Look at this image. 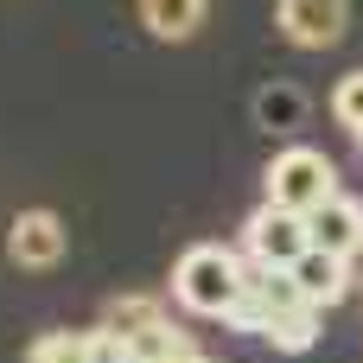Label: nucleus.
Here are the masks:
<instances>
[{"label":"nucleus","mask_w":363,"mask_h":363,"mask_svg":"<svg viewBox=\"0 0 363 363\" xmlns=\"http://www.w3.org/2000/svg\"><path fill=\"white\" fill-rule=\"evenodd\" d=\"M306 236H313V249H325V255H363V204L351 191H338V198H325L313 217H306Z\"/></svg>","instance_id":"obj_8"},{"label":"nucleus","mask_w":363,"mask_h":363,"mask_svg":"<svg viewBox=\"0 0 363 363\" xmlns=\"http://www.w3.org/2000/svg\"><path fill=\"white\" fill-rule=\"evenodd\" d=\"M153 319H166V306H160V300H115V306L102 313V332L134 338V332H140V325H153Z\"/></svg>","instance_id":"obj_12"},{"label":"nucleus","mask_w":363,"mask_h":363,"mask_svg":"<svg viewBox=\"0 0 363 363\" xmlns=\"http://www.w3.org/2000/svg\"><path fill=\"white\" fill-rule=\"evenodd\" d=\"M306 115H313V96H306L300 83H268V89H255V121H262L268 134H294V128H306Z\"/></svg>","instance_id":"obj_9"},{"label":"nucleus","mask_w":363,"mask_h":363,"mask_svg":"<svg viewBox=\"0 0 363 363\" xmlns=\"http://www.w3.org/2000/svg\"><path fill=\"white\" fill-rule=\"evenodd\" d=\"M242 274H249V255H236L223 242H191L172 268V300L198 319H223L242 294Z\"/></svg>","instance_id":"obj_1"},{"label":"nucleus","mask_w":363,"mask_h":363,"mask_svg":"<svg viewBox=\"0 0 363 363\" xmlns=\"http://www.w3.org/2000/svg\"><path fill=\"white\" fill-rule=\"evenodd\" d=\"M6 255H13V268H57L64 262V217L57 211H19L6 223Z\"/></svg>","instance_id":"obj_6"},{"label":"nucleus","mask_w":363,"mask_h":363,"mask_svg":"<svg viewBox=\"0 0 363 363\" xmlns=\"http://www.w3.org/2000/svg\"><path fill=\"white\" fill-rule=\"evenodd\" d=\"M332 115H338V128H351V134L363 140V70L338 77V89H332Z\"/></svg>","instance_id":"obj_14"},{"label":"nucleus","mask_w":363,"mask_h":363,"mask_svg":"<svg viewBox=\"0 0 363 363\" xmlns=\"http://www.w3.org/2000/svg\"><path fill=\"white\" fill-rule=\"evenodd\" d=\"M319 306H287V313H274L268 325H262V345H274V351H287V357H306L313 345H319Z\"/></svg>","instance_id":"obj_11"},{"label":"nucleus","mask_w":363,"mask_h":363,"mask_svg":"<svg viewBox=\"0 0 363 363\" xmlns=\"http://www.w3.org/2000/svg\"><path fill=\"white\" fill-rule=\"evenodd\" d=\"M287 306H306V300H300V287H294V274H281V268H255V262H249L242 294H236V306L223 313V325H230V332H255V338H262V325H268L274 313H287Z\"/></svg>","instance_id":"obj_5"},{"label":"nucleus","mask_w":363,"mask_h":363,"mask_svg":"<svg viewBox=\"0 0 363 363\" xmlns=\"http://www.w3.org/2000/svg\"><path fill=\"white\" fill-rule=\"evenodd\" d=\"M274 26L300 51H332L351 32V0H274Z\"/></svg>","instance_id":"obj_4"},{"label":"nucleus","mask_w":363,"mask_h":363,"mask_svg":"<svg viewBox=\"0 0 363 363\" xmlns=\"http://www.w3.org/2000/svg\"><path fill=\"white\" fill-rule=\"evenodd\" d=\"M313 249V236H306V217H294V211H274V204H262L249 223H242V255L255 262V268H281V274H294V262Z\"/></svg>","instance_id":"obj_3"},{"label":"nucleus","mask_w":363,"mask_h":363,"mask_svg":"<svg viewBox=\"0 0 363 363\" xmlns=\"http://www.w3.org/2000/svg\"><path fill=\"white\" fill-rule=\"evenodd\" d=\"M294 287H300V300L306 306H319V313H332L351 287H357V268H351V255H325V249H306L300 262H294Z\"/></svg>","instance_id":"obj_7"},{"label":"nucleus","mask_w":363,"mask_h":363,"mask_svg":"<svg viewBox=\"0 0 363 363\" xmlns=\"http://www.w3.org/2000/svg\"><path fill=\"white\" fill-rule=\"evenodd\" d=\"M204 13H211V0H140V26L166 45H185L204 26Z\"/></svg>","instance_id":"obj_10"},{"label":"nucleus","mask_w":363,"mask_h":363,"mask_svg":"<svg viewBox=\"0 0 363 363\" xmlns=\"http://www.w3.org/2000/svg\"><path fill=\"white\" fill-rule=\"evenodd\" d=\"M262 191L274 211H294V217H313L325 198H338V166L319 153V147H281L262 172Z\"/></svg>","instance_id":"obj_2"},{"label":"nucleus","mask_w":363,"mask_h":363,"mask_svg":"<svg viewBox=\"0 0 363 363\" xmlns=\"http://www.w3.org/2000/svg\"><path fill=\"white\" fill-rule=\"evenodd\" d=\"M26 363H89L83 332H38V338L26 345Z\"/></svg>","instance_id":"obj_13"}]
</instances>
